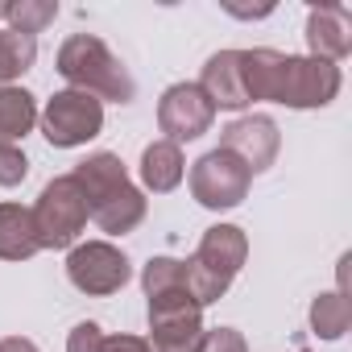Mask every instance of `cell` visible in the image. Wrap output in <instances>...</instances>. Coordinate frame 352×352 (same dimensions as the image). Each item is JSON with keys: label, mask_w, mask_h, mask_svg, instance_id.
<instances>
[{"label": "cell", "mask_w": 352, "mask_h": 352, "mask_svg": "<svg viewBox=\"0 0 352 352\" xmlns=\"http://www.w3.org/2000/svg\"><path fill=\"white\" fill-rule=\"evenodd\" d=\"M245 91L253 100H274L286 108H323L340 96V67L323 58L282 54V50H241Z\"/></svg>", "instance_id": "6da1fadb"}, {"label": "cell", "mask_w": 352, "mask_h": 352, "mask_svg": "<svg viewBox=\"0 0 352 352\" xmlns=\"http://www.w3.org/2000/svg\"><path fill=\"white\" fill-rule=\"evenodd\" d=\"M71 174H75V183L87 199V216L104 232L124 236L145 220V195L129 183V170L116 153H91Z\"/></svg>", "instance_id": "7a4b0ae2"}, {"label": "cell", "mask_w": 352, "mask_h": 352, "mask_svg": "<svg viewBox=\"0 0 352 352\" xmlns=\"http://www.w3.org/2000/svg\"><path fill=\"white\" fill-rule=\"evenodd\" d=\"M58 75L71 83V91H87L100 104H129L137 96L133 75L124 71V63L96 38V34H71L58 50Z\"/></svg>", "instance_id": "3957f363"}, {"label": "cell", "mask_w": 352, "mask_h": 352, "mask_svg": "<svg viewBox=\"0 0 352 352\" xmlns=\"http://www.w3.org/2000/svg\"><path fill=\"white\" fill-rule=\"evenodd\" d=\"M249 257V241L236 224H216L204 232L195 257H187V290L199 307L224 298V290L232 286V278L241 274Z\"/></svg>", "instance_id": "277c9868"}, {"label": "cell", "mask_w": 352, "mask_h": 352, "mask_svg": "<svg viewBox=\"0 0 352 352\" xmlns=\"http://www.w3.org/2000/svg\"><path fill=\"white\" fill-rule=\"evenodd\" d=\"M34 216V232L42 249H67L79 241V232L87 228V199L75 183V174H63V179H50L38 195V204L30 208Z\"/></svg>", "instance_id": "5b68a950"}, {"label": "cell", "mask_w": 352, "mask_h": 352, "mask_svg": "<svg viewBox=\"0 0 352 352\" xmlns=\"http://www.w3.org/2000/svg\"><path fill=\"white\" fill-rule=\"evenodd\" d=\"M204 307L191 290H166L149 298V352H199Z\"/></svg>", "instance_id": "8992f818"}, {"label": "cell", "mask_w": 352, "mask_h": 352, "mask_svg": "<svg viewBox=\"0 0 352 352\" xmlns=\"http://www.w3.org/2000/svg\"><path fill=\"white\" fill-rule=\"evenodd\" d=\"M249 183H253L249 166L241 157H232L228 149H212L191 166V195H195V204H204L212 212L236 208L249 195Z\"/></svg>", "instance_id": "52a82bcc"}, {"label": "cell", "mask_w": 352, "mask_h": 352, "mask_svg": "<svg viewBox=\"0 0 352 352\" xmlns=\"http://www.w3.org/2000/svg\"><path fill=\"white\" fill-rule=\"evenodd\" d=\"M104 129V104L87 91H58L42 112V133L58 149L87 145Z\"/></svg>", "instance_id": "ba28073f"}, {"label": "cell", "mask_w": 352, "mask_h": 352, "mask_svg": "<svg viewBox=\"0 0 352 352\" xmlns=\"http://www.w3.org/2000/svg\"><path fill=\"white\" fill-rule=\"evenodd\" d=\"M67 278H71L75 290L104 298V294H116V290L133 278V265H129V257H124L116 245H108V241H87V245H75V249H71V257H67Z\"/></svg>", "instance_id": "9c48e42d"}, {"label": "cell", "mask_w": 352, "mask_h": 352, "mask_svg": "<svg viewBox=\"0 0 352 352\" xmlns=\"http://www.w3.org/2000/svg\"><path fill=\"white\" fill-rule=\"evenodd\" d=\"M212 120H216V108L199 91V83H174V87H166V96L157 104V129L174 145L204 137L212 129Z\"/></svg>", "instance_id": "30bf717a"}, {"label": "cell", "mask_w": 352, "mask_h": 352, "mask_svg": "<svg viewBox=\"0 0 352 352\" xmlns=\"http://www.w3.org/2000/svg\"><path fill=\"white\" fill-rule=\"evenodd\" d=\"M278 145H282V137H278V124L270 116H241L220 137V149H228L232 157H241L249 166V174L270 170L274 157H278Z\"/></svg>", "instance_id": "8fae6325"}, {"label": "cell", "mask_w": 352, "mask_h": 352, "mask_svg": "<svg viewBox=\"0 0 352 352\" xmlns=\"http://www.w3.org/2000/svg\"><path fill=\"white\" fill-rule=\"evenodd\" d=\"M307 46L311 58L340 63L352 50V13L344 5H319L307 13Z\"/></svg>", "instance_id": "7c38bea8"}, {"label": "cell", "mask_w": 352, "mask_h": 352, "mask_svg": "<svg viewBox=\"0 0 352 352\" xmlns=\"http://www.w3.org/2000/svg\"><path fill=\"white\" fill-rule=\"evenodd\" d=\"M199 91L212 100V108H245L249 91H245V67H241V50H220L204 63L199 75Z\"/></svg>", "instance_id": "4fadbf2b"}, {"label": "cell", "mask_w": 352, "mask_h": 352, "mask_svg": "<svg viewBox=\"0 0 352 352\" xmlns=\"http://www.w3.org/2000/svg\"><path fill=\"white\" fill-rule=\"evenodd\" d=\"M34 253H42V245H38L30 208L0 204V261H30Z\"/></svg>", "instance_id": "5bb4252c"}, {"label": "cell", "mask_w": 352, "mask_h": 352, "mask_svg": "<svg viewBox=\"0 0 352 352\" xmlns=\"http://www.w3.org/2000/svg\"><path fill=\"white\" fill-rule=\"evenodd\" d=\"M183 174H187V162H183V149L174 145V141L145 145V153H141V183L149 191H157V195L174 191V187L183 183Z\"/></svg>", "instance_id": "9a60e30c"}, {"label": "cell", "mask_w": 352, "mask_h": 352, "mask_svg": "<svg viewBox=\"0 0 352 352\" xmlns=\"http://www.w3.org/2000/svg\"><path fill=\"white\" fill-rule=\"evenodd\" d=\"M38 124V104L25 87H0V145L21 141Z\"/></svg>", "instance_id": "2e32d148"}, {"label": "cell", "mask_w": 352, "mask_h": 352, "mask_svg": "<svg viewBox=\"0 0 352 352\" xmlns=\"http://www.w3.org/2000/svg\"><path fill=\"white\" fill-rule=\"evenodd\" d=\"M352 323V302L344 290H327L311 302V331L319 340H340Z\"/></svg>", "instance_id": "e0dca14e"}, {"label": "cell", "mask_w": 352, "mask_h": 352, "mask_svg": "<svg viewBox=\"0 0 352 352\" xmlns=\"http://www.w3.org/2000/svg\"><path fill=\"white\" fill-rule=\"evenodd\" d=\"M38 58V38L17 34V30H0V87H13Z\"/></svg>", "instance_id": "ac0fdd59"}, {"label": "cell", "mask_w": 352, "mask_h": 352, "mask_svg": "<svg viewBox=\"0 0 352 352\" xmlns=\"http://www.w3.org/2000/svg\"><path fill=\"white\" fill-rule=\"evenodd\" d=\"M0 17L9 21V30L38 38L46 25H54L58 5H54V0H9V5H0Z\"/></svg>", "instance_id": "d6986e66"}, {"label": "cell", "mask_w": 352, "mask_h": 352, "mask_svg": "<svg viewBox=\"0 0 352 352\" xmlns=\"http://www.w3.org/2000/svg\"><path fill=\"white\" fill-rule=\"evenodd\" d=\"M141 286L145 294H166V290H187V261L179 257H153L145 270H141Z\"/></svg>", "instance_id": "ffe728a7"}, {"label": "cell", "mask_w": 352, "mask_h": 352, "mask_svg": "<svg viewBox=\"0 0 352 352\" xmlns=\"http://www.w3.org/2000/svg\"><path fill=\"white\" fill-rule=\"evenodd\" d=\"M30 174V157L17 145H0V187H21Z\"/></svg>", "instance_id": "44dd1931"}, {"label": "cell", "mask_w": 352, "mask_h": 352, "mask_svg": "<svg viewBox=\"0 0 352 352\" xmlns=\"http://www.w3.org/2000/svg\"><path fill=\"white\" fill-rule=\"evenodd\" d=\"M199 352H249V348H245V336L236 327H212V331H204Z\"/></svg>", "instance_id": "7402d4cb"}, {"label": "cell", "mask_w": 352, "mask_h": 352, "mask_svg": "<svg viewBox=\"0 0 352 352\" xmlns=\"http://www.w3.org/2000/svg\"><path fill=\"white\" fill-rule=\"evenodd\" d=\"M100 348H104L100 323H79V327L71 331V340H67V352H100Z\"/></svg>", "instance_id": "603a6c76"}, {"label": "cell", "mask_w": 352, "mask_h": 352, "mask_svg": "<svg viewBox=\"0 0 352 352\" xmlns=\"http://www.w3.org/2000/svg\"><path fill=\"white\" fill-rule=\"evenodd\" d=\"M100 352H149V344L141 336H104Z\"/></svg>", "instance_id": "cb8c5ba5"}, {"label": "cell", "mask_w": 352, "mask_h": 352, "mask_svg": "<svg viewBox=\"0 0 352 352\" xmlns=\"http://www.w3.org/2000/svg\"><path fill=\"white\" fill-rule=\"evenodd\" d=\"M0 352H38V344L25 340V336H5L0 340Z\"/></svg>", "instance_id": "d4e9b609"}, {"label": "cell", "mask_w": 352, "mask_h": 352, "mask_svg": "<svg viewBox=\"0 0 352 352\" xmlns=\"http://www.w3.org/2000/svg\"><path fill=\"white\" fill-rule=\"evenodd\" d=\"M298 352H311V348H298Z\"/></svg>", "instance_id": "484cf974"}]
</instances>
